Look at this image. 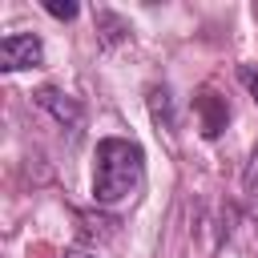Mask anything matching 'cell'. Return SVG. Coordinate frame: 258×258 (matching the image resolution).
<instances>
[{"label":"cell","instance_id":"ba28073f","mask_svg":"<svg viewBox=\"0 0 258 258\" xmlns=\"http://www.w3.org/2000/svg\"><path fill=\"white\" fill-rule=\"evenodd\" d=\"M44 8H48L56 20H73V16H77V4H73V0H44Z\"/></svg>","mask_w":258,"mask_h":258},{"label":"cell","instance_id":"8992f818","mask_svg":"<svg viewBox=\"0 0 258 258\" xmlns=\"http://www.w3.org/2000/svg\"><path fill=\"white\" fill-rule=\"evenodd\" d=\"M97 20H101V28H105V40L113 44V40H121L129 28H125V20L121 16H113V12H97Z\"/></svg>","mask_w":258,"mask_h":258},{"label":"cell","instance_id":"9c48e42d","mask_svg":"<svg viewBox=\"0 0 258 258\" xmlns=\"http://www.w3.org/2000/svg\"><path fill=\"white\" fill-rule=\"evenodd\" d=\"M238 81H242V85L254 93V101H258V69H254V64H242V69H238Z\"/></svg>","mask_w":258,"mask_h":258},{"label":"cell","instance_id":"52a82bcc","mask_svg":"<svg viewBox=\"0 0 258 258\" xmlns=\"http://www.w3.org/2000/svg\"><path fill=\"white\" fill-rule=\"evenodd\" d=\"M242 185H246V198L258 202V145H254V153H250V165H246V173H242Z\"/></svg>","mask_w":258,"mask_h":258},{"label":"cell","instance_id":"277c9868","mask_svg":"<svg viewBox=\"0 0 258 258\" xmlns=\"http://www.w3.org/2000/svg\"><path fill=\"white\" fill-rule=\"evenodd\" d=\"M36 101H40V105H44V109H48V113H52V117L69 129V133H81V121H85V117H81V105H77L73 97H64L60 89L44 85V89L36 93Z\"/></svg>","mask_w":258,"mask_h":258},{"label":"cell","instance_id":"6da1fadb","mask_svg":"<svg viewBox=\"0 0 258 258\" xmlns=\"http://www.w3.org/2000/svg\"><path fill=\"white\" fill-rule=\"evenodd\" d=\"M145 181V153L129 137H101L97 141V169H93V202L121 206L141 194Z\"/></svg>","mask_w":258,"mask_h":258},{"label":"cell","instance_id":"7a4b0ae2","mask_svg":"<svg viewBox=\"0 0 258 258\" xmlns=\"http://www.w3.org/2000/svg\"><path fill=\"white\" fill-rule=\"evenodd\" d=\"M44 60V44L36 32H8L0 40V69L4 73H20V69H36Z\"/></svg>","mask_w":258,"mask_h":258},{"label":"cell","instance_id":"3957f363","mask_svg":"<svg viewBox=\"0 0 258 258\" xmlns=\"http://www.w3.org/2000/svg\"><path fill=\"white\" fill-rule=\"evenodd\" d=\"M194 109H198V121H202V133L206 137H218L230 121V109H226V97H218L214 89H198L194 93Z\"/></svg>","mask_w":258,"mask_h":258},{"label":"cell","instance_id":"30bf717a","mask_svg":"<svg viewBox=\"0 0 258 258\" xmlns=\"http://www.w3.org/2000/svg\"><path fill=\"white\" fill-rule=\"evenodd\" d=\"M60 258H93V254H85V250H64Z\"/></svg>","mask_w":258,"mask_h":258},{"label":"cell","instance_id":"5b68a950","mask_svg":"<svg viewBox=\"0 0 258 258\" xmlns=\"http://www.w3.org/2000/svg\"><path fill=\"white\" fill-rule=\"evenodd\" d=\"M149 113H153V121H157L165 133H173L177 117H173V97H169V89H149Z\"/></svg>","mask_w":258,"mask_h":258}]
</instances>
